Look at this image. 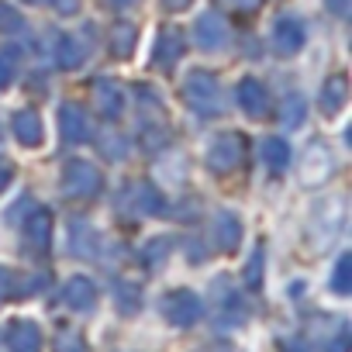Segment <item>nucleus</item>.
Listing matches in <instances>:
<instances>
[]
</instances>
